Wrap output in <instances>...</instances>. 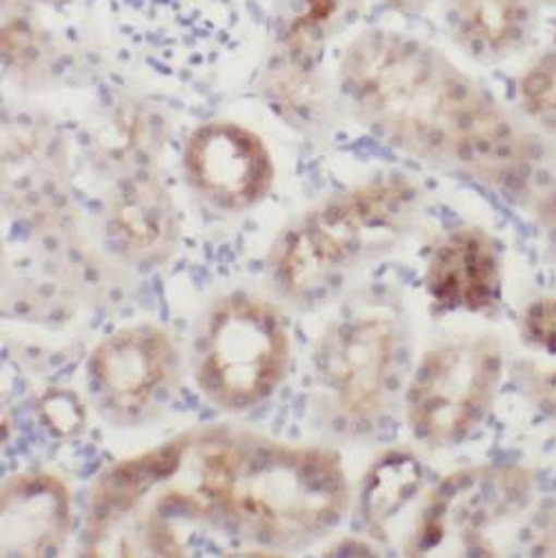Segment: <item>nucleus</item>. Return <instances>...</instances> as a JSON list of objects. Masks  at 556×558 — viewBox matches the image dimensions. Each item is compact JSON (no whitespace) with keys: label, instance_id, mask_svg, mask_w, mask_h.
I'll return each instance as SVG.
<instances>
[{"label":"nucleus","instance_id":"nucleus-17","mask_svg":"<svg viewBox=\"0 0 556 558\" xmlns=\"http://www.w3.org/2000/svg\"><path fill=\"white\" fill-rule=\"evenodd\" d=\"M521 339L534 356H556V299H539L521 318Z\"/></svg>","mask_w":556,"mask_h":558},{"label":"nucleus","instance_id":"nucleus-20","mask_svg":"<svg viewBox=\"0 0 556 558\" xmlns=\"http://www.w3.org/2000/svg\"><path fill=\"white\" fill-rule=\"evenodd\" d=\"M383 3L389 10L414 16V14H423L434 3V0H383Z\"/></svg>","mask_w":556,"mask_h":558},{"label":"nucleus","instance_id":"nucleus-2","mask_svg":"<svg viewBox=\"0 0 556 558\" xmlns=\"http://www.w3.org/2000/svg\"><path fill=\"white\" fill-rule=\"evenodd\" d=\"M339 85L352 114L378 138L525 207L556 170L543 143L421 38L361 34L343 53Z\"/></svg>","mask_w":556,"mask_h":558},{"label":"nucleus","instance_id":"nucleus-18","mask_svg":"<svg viewBox=\"0 0 556 558\" xmlns=\"http://www.w3.org/2000/svg\"><path fill=\"white\" fill-rule=\"evenodd\" d=\"M38 410L47 429L59 436H72L85 425V408L81 399L68 389H49L40 399Z\"/></svg>","mask_w":556,"mask_h":558},{"label":"nucleus","instance_id":"nucleus-5","mask_svg":"<svg viewBox=\"0 0 556 558\" xmlns=\"http://www.w3.org/2000/svg\"><path fill=\"white\" fill-rule=\"evenodd\" d=\"M500 380L494 341L466 337L430 350L408 389V418L419 440L448 448L489 412Z\"/></svg>","mask_w":556,"mask_h":558},{"label":"nucleus","instance_id":"nucleus-11","mask_svg":"<svg viewBox=\"0 0 556 558\" xmlns=\"http://www.w3.org/2000/svg\"><path fill=\"white\" fill-rule=\"evenodd\" d=\"M425 288L440 310H492L500 294V263L492 236L479 228L450 232L430 256Z\"/></svg>","mask_w":556,"mask_h":558},{"label":"nucleus","instance_id":"nucleus-3","mask_svg":"<svg viewBox=\"0 0 556 558\" xmlns=\"http://www.w3.org/2000/svg\"><path fill=\"white\" fill-rule=\"evenodd\" d=\"M421 192L406 179H376L299 216L271 250L274 281L294 301H312L356 265L392 250L412 228Z\"/></svg>","mask_w":556,"mask_h":558},{"label":"nucleus","instance_id":"nucleus-12","mask_svg":"<svg viewBox=\"0 0 556 558\" xmlns=\"http://www.w3.org/2000/svg\"><path fill=\"white\" fill-rule=\"evenodd\" d=\"M3 556H47L70 530V494L49 474H21L3 487Z\"/></svg>","mask_w":556,"mask_h":558},{"label":"nucleus","instance_id":"nucleus-1","mask_svg":"<svg viewBox=\"0 0 556 558\" xmlns=\"http://www.w3.org/2000/svg\"><path fill=\"white\" fill-rule=\"evenodd\" d=\"M134 470L136 500L119 527L141 521L145 551L156 549L174 517L256 545L292 547L337 525L350 496L331 452L228 427L167 440L134 457Z\"/></svg>","mask_w":556,"mask_h":558},{"label":"nucleus","instance_id":"nucleus-4","mask_svg":"<svg viewBox=\"0 0 556 558\" xmlns=\"http://www.w3.org/2000/svg\"><path fill=\"white\" fill-rule=\"evenodd\" d=\"M290 343L267 303L230 296L209 314L196 350V380L216 405L243 410L263 401L283 378Z\"/></svg>","mask_w":556,"mask_h":558},{"label":"nucleus","instance_id":"nucleus-8","mask_svg":"<svg viewBox=\"0 0 556 558\" xmlns=\"http://www.w3.org/2000/svg\"><path fill=\"white\" fill-rule=\"evenodd\" d=\"M183 167L192 187L222 209L256 205L274 183L265 143L237 123H205L188 141Z\"/></svg>","mask_w":556,"mask_h":558},{"label":"nucleus","instance_id":"nucleus-7","mask_svg":"<svg viewBox=\"0 0 556 558\" xmlns=\"http://www.w3.org/2000/svg\"><path fill=\"white\" fill-rule=\"evenodd\" d=\"M395 352V325L378 314L354 316L327 333L316 352V369L346 416L367 421L378 412Z\"/></svg>","mask_w":556,"mask_h":558},{"label":"nucleus","instance_id":"nucleus-10","mask_svg":"<svg viewBox=\"0 0 556 558\" xmlns=\"http://www.w3.org/2000/svg\"><path fill=\"white\" fill-rule=\"evenodd\" d=\"M174 348L167 333L128 327L105 339L92 354V378L105 397L128 410L152 401L174 374Z\"/></svg>","mask_w":556,"mask_h":558},{"label":"nucleus","instance_id":"nucleus-9","mask_svg":"<svg viewBox=\"0 0 556 558\" xmlns=\"http://www.w3.org/2000/svg\"><path fill=\"white\" fill-rule=\"evenodd\" d=\"M363 0H278L274 14V92L292 105L316 89L325 45L361 14Z\"/></svg>","mask_w":556,"mask_h":558},{"label":"nucleus","instance_id":"nucleus-19","mask_svg":"<svg viewBox=\"0 0 556 558\" xmlns=\"http://www.w3.org/2000/svg\"><path fill=\"white\" fill-rule=\"evenodd\" d=\"M528 209L539 218L543 232L554 241L556 245V170L554 174L541 185V190L530 201Z\"/></svg>","mask_w":556,"mask_h":558},{"label":"nucleus","instance_id":"nucleus-21","mask_svg":"<svg viewBox=\"0 0 556 558\" xmlns=\"http://www.w3.org/2000/svg\"><path fill=\"white\" fill-rule=\"evenodd\" d=\"M539 549L545 551V554H556V508L547 517V523L543 527V536L539 541Z\"/></svg>","mask_w":556,"mask_h":558},{"label":"nucleus","instance_id":"nucleus-16","mask_svg":"<svg viewBox=\"0 0 556 558\" xmlns=\"http://www.w3.org/2000/svg\"><path fill=\"white\" fill-rule=\"evenodd\" d=\"M519 100L532 121L556 132V34L523 72Z\"/></svg>","mask_w":556,"mask_h":558},{"label":"nucleus","instance_id":"nucleus-15","mask_svg":"<svg viewBox=\"0 0 556 558\" xmlns=\"http://www.w3.org/2000/svg\"><path fill=\"white\" fill-rule=\"evenodd\" d=\"M421 483L423 470L408 454H385L372 465L363 483L361 512L378 538L392 536V523L412 504Z\"/></svg>","mask_w":556,"mask_h":558},{"label":"nucleus","instance_id":"nucleus-14","mask_svg":"<svg viewBox=\"0 0 556 558\" xmlns=\"http://www.w3.org/2000/svg\"><path fill=\"white\" fill-rule=\"evenodd\" d=\"M109 234L134 256L162 254L177 234L170 194L147 177L125 181L109 203Z\"/></svg>","mask_w":556,"mask_h":558},{"label":"nucleus","instance_id":"nucleus-13","mask_svg":"<svg viewBox=\"0 0 556 558\" xmlns=\"http://www.w3.org/2000/svg\"><path fill=\"white\" fill-rule=\"evenodd\" d=\"M445 25L452 40L479 63L512 59L536 27L534 0H448Z\"/></svg>","mask_w":556,"mask_h":558},{"label":"nucleus","instance_id":"nucleus-6","mask_svg":"<svg viewBox=\"0 0 556 558\" xmlns=\"http://www.w3.org/2000/svg\"><path fill=\"white\" fill-rule=\"evenodd\" d=\"M532 483L517 468H472L445 478L423 504L406 551L425 556L459 545L472 551L483 532L517 514L530 498Z\"/></svg>","mask_w":556,"mask_h":558}]
</instances>
